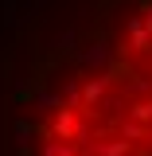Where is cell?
I'll use <instances>...</instances> for the list:
<instances>
[{"mask_svg":"<svg viewBox=\"0 0 152 156\" xmlns=\"http://www.w3.org/2000/svg\"><path fill=\"white\" fill-rule=\"evenodd\" d=\"M109 82H113L109 74H105V78H94V82H86V90H82V105H94L97 98L109 90Z\"/></svg>","mask_w":152,"mask_h":156,"instance_id":"1","label":"cell"},{"mask_svg":"<svg viewBox=\"0 0 152 156\" xmlns=\"http://www.w3.org/2000/svg\"><path fill=\"white\" fill-rule=\"evenodd\" d=\"M133 117L140 121V125H148V121H152V101H136V105H133Z\"/></svg>","mask_w":152,"mask_h":156,"instance_id":"2","label":"cell"}]
</instances>
